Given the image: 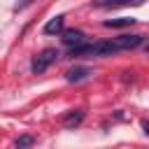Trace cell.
<instances>
[{
	"label": "cell",
	"mask_w": 149,
	"mask_h": 149,
	"mask_svg": "<svg viewBox=\"0 0 149 149\" xmlns=\"http://www.w3.org/2000/svg\"><path fill=\"white\" fill-rule=\"evenodd\" d=\"M133 23H135L133 16H119V19H107V21H102L105 28H126V26H133Z\"/></svg>",
	"instance_id": "7"
},
{
	"label": "cell",
	"mask_w": 149,
	"mask_h": 149,
	"mask_svg": "<svg viewBox=\"0 0 149 149\" xmlns=\"http://www.w3.org/2000/svg\"><path fill=\"white\" fill-rule=\"evenodd\" d=\"M61 54H58V49H54V47H47V49H42L35 58H33V63H30V70L35 72V74H42L51 63H56V58H58Z\"/></svg>",
	"instance_id": "1"
},
{
	"label": "cell",
	"mask_w": 149,
	"mask_h": 149,
	"mask_svg": "<svg viewBox=\"0 0 149 149\" xmlns=\"http://www.w3.org/2000/svg\"><path fill=\"white\" fill-rule=\"evenodd\" d=\"M142 128H144V133L149 135V121H142Z\"/></svg>",
	"instance_id": "9"
},
{
	"label": "cell",
	"mask_w": 149,
	"mask_h": 149,
	"mask_svg": "<svg viewBox=\"0 0 149 149\" xmlns=\"http://www.w3.org/2000/svg\"><path fill=\"white\" fill-rule=\"evenodd\" d=\"M33 144H35V137H33V135H28V133H26V135H19V137H16V142H14V147H16V149H30Z\"/></svg>",
	"instance_id": "8"
},
{
	"label": "cell",
	"mask_w": 149,
	"mask_h": 149,
	"mask_svg": "<svg viewBox=\"0 0 149 149\" xmlns=\"http://www.w3.org/2000/svg\"><path fill=\"white\" fill-rule=\"evenodd\" d=\"M63 23H65V16L63 14H58V16H54V19H49L47 23H44V35H58V33H63Z\"/></svg>",
	"instance_id": "5"
},
{
	"label": "cell",
	"mask_w": 149,
	"mask_h": 149,
	"mask_svg": "<svg viewBox=\"0 0 149 149\" xmlns=\"http://www.w3.org/2000/svg\"><path fill=\"white\" fill-rule=\"evenodd\" d=\"M112 42H114L116 51H123V49H135V47H140V44L144 42V37H142V35H119V37H114Z\"/></svg>",
	"instance_id": "2"
},
{
	"label": "cell",
	"mask_w": 149,
	"mask_h": 149,
	"mask_svg": "<svg viewBox=\"0 0 149 149\" xmlns=\"http://www.w3.org/2000/svg\"><path fill=\"white\" fill-rule=\"evenodd\" d=\"M144 51H147V54H149V44H144Z\"/></svg>",
	"instance_id": "10"
},
{
	"label": "cell",
	"mask_w": 149,
	"mask_h": 149,
	"mask_svg": "<svg viewBox=\"0 0 149 149\" xmlns=\"http://www.w3.org/2000/svg\"><path fill=\"white\" fill-rule=\"evenodd\" d=\"M63 35V44L68 47V49H74V47H79V44H84V30H79V28H70V30H63L61 33Z\"/></svg>",
	"instance_id": "3"
},
{
	"label": "cell",
	"mask_w": 149,
	"mask_h": 149,
	"mask_svg": "<svg viewBox=\"0 0 149 149\" xmlns=\"http://www.w3.org/2000/svg\"><path fill=\"white\" fill-rule=\"evenodd\" d=\"M88 74H93L88 68H70V70L65 72V79H68L70 84H77V81H84V79H88Z\"/></svg>",
	"instance_id": "6"
},
{
	"label": "cell",
	"mask_w": 149,
	"mask_h": 149,
	"mask_svg": "<svg viewBox=\"0 0 149 149\" xmlns=\"http://www.w3.org/2000/svg\"><path fill=\"white\" fill-rule=\"evenodd\" d=\"M84 121V109H70V112H65L63 114V126L65 128H77L79 123Z\"/></svg>",
	"instance_id": "4"
}]
</instances>
